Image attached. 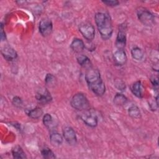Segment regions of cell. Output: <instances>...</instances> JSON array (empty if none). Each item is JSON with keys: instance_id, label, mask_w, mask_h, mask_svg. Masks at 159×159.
Returning <instances> with one entry per match:
<instances>
[{"instance_id": "d4e9b609", "label": "cell", "mask_w": 159, "mask_h": 159, "mask_svg": "<svg viewBox=\"0 0 159 159\" xmlns=\"http://www.w3.org/2000/svg\"><path fill=\"white\" fill-rule=\"evenodd\" d=\"M45 81L47 84H48L49 86H52L55 84L56 78L52 74L48 73V74H47V75L45 76Z\"/></svg>"}, {"instance_id": "4fadbf2b", "label": "cell", "mask_w": 159, "mask_h": 159, "mask_svg": "<svg viewBox=\"0 0 159 159\" xmlns=\"http://www.w3.org/2000/svg\"><path fill=\"white\" fill-rule=\"evenodd\" d=\"M70 47L73 52L76 53H80L84 48V43L81 39L76 38L71 42Z\"/></svg>"}, {"instance_id": "ac0fdd59", "label": "cell", "mask_w": 159, "mask_h": 159, "mask_svg": "<svg viewBox=\"0 0 159 159\" xmlns=\"http://www.w3.org/2000/svg\"><path fill=\"white\" fill-rule=\"evenodd\" d=\"M43 123L44 125L48 129H53L55 128L53 119L50 114H45L43 116Z\"/></svg>"}, {"instance_id": "5bb4252c", "label": "cell", "mask_w": 159, "mask_h": 159, "mask_svg": "<svg viewBox=\"0 0 159 159\" xmlns=\"http://www.w3.org/2000/svg\"><path fill=\"white\" fill-rule=\"evenodd\" d=\"M130 90L134 95L136 97L141 98L143 97L142 83L140 81H137L130 86Z\"/></svg>"}, {"instance_id": "83f0119b", "label": "cell", "mask_w": 159, "mask_h": 159, "mask_svg": "<svg viewBox=\"0 0 159 159\" xmlns=\"http://www.w3.org/2000/svg\"><path fill=\"white\" fill-rule=\"evenodd\" d=\"M150 81L154 86H158V78L157 76H152L150 78Z\"/></svg>"}, {"instance_id": "ffe728a7", "label": "cell", "mask_w": 159, "mask_h": 159, "mask_svg": "<svg viewBox=\"0 0 159 159\" xmlns=\"http://www.w3.org/2000/svg\"><path fill=\"white\" fill-rule=\"evenodd\" d=\"M128 114L130 117L133 119H139L141 117V112L138 107L135 105L131 106L128 109Z\"/></svg>"}, {"instance_id": "f1b7e54d", "label": "cell", "mask_w": 159, "mask_h": 159, "mask_svg": "<svg viewBox=\"0 0 159 159\" xmlns=\"http://www.w3.org/2000/svg\"><path fill=\"white\" fill-rule=\"evenodd\" d=\"M6 39V34L4 32V27H3V25L1 23V41L4 40Z\"/></svg>"}, {"instance_id": "7a4b0ae2", "label": "cell", "mask_w": 159, "mask_h": 159, "mask_svg": "<svg viewBox=\"0 0 159 159\" xmlns=\"http://www.w3.org/2000/svg\"><path fill=\"white\" fill-rule=\"evenodd\" d=\"M95 22L103 40H107L111 38L113 32L112 21L109 14L102 12H98L95 15Z\"/></svg>"}, {"instance_id": "603a6c76", "label": "cell", "mask_w": 159, "mask_h": 159, "mask_svg": "<svg viewBox=\"0 0 159 159\" xmlns=\"http://www.w3.org/2000/svg\"><path fill=\"white\" fill-rule=\"evenodd\" d=\"M41 155L44 158H55L56 157L54 153L48 147H45L42 149L41 150Z\"/></svg>"}, {"instance_id": "277c9868", "label": "cell", "mask_w": 159, "mask_h": 159, "mask_svg": "<svg viewBox=\"0 0 159 159\" xmlns=\"http://www.w3.org/2000/svg\"><path fill=\"white\" fill-rule=\"evenodd\" d=\"M137 15L141 23L147 26H150L154 23L153 15L147 9L139 7L137 11Z\"/></svg>"}, {"instance_id": "44dd1931", "label": "cell", "mask_w": 159, "mask_h": 159, "mask_svg": "<svg viewBox=\"0 0 159 159\" xmlns=\"http://www.w3.org/2000/svg\"><path fill=\"white\" fill-rule=\"evenodd\" d=\"M131 55L134 60L140 61L143 57V52L140 48L135 47L131 50Z\"/></svg>"}, {"instance_id": "e0dca14e", "label": "cell", "mask_w": 159, "mask_h": 159, "mask_svg": "<svg viewBox=\"0 0 159 159\" xmlns=\"http://www.w3.org/2000/svg\"><path fill=\"white\" fill-rule=\"evenodd\" d=\"M12 155L14 158H26L27 156L21 147L16 145L12 148Z\"/></svg>"}, {"instance_id": "7c38bea8", "label": "cell", "mask_w": 159, "mask_h": 159, "mask_svg": "<svg viewBox=\"0 0 159 159\" xmlns=\"http://www.w3.org/2000/svg\"><path fill=\"white\" fill-rule=\"evenodd\" d=\"M113 59L116 65L122 66L125 64L127 58L124 50L117 49V50H116L113 55Z\"/></svg>"}, {"instance_id": "2e32d148", "label": "cell", "mask_w": 159, "mask_h": 159, "mask_svg": "<svg viewBox=\"0 0 159 159\" xmlns=\"http://www.w3.org/2000/svg\"><path fill=\"white\" fill-rule=\"evenodd\" d=\"M76 60L78 64L82 67H84L88 69L91 68V62L90 61V59L87 56L80 54L78 56H77Z\"/></svg>"}, {"instance_id": "ba28073f", "label": "cell", "mask_w": 159, "mask_h": 159, "mask_svg": "<svg viewBox=\"0 0 159 159\" xmlns=\"http://www.w3.org/2000/svg\"><path fill=\"white\" fill-rule=\"evenodd\" d=\"M81 119L83 122L89 127H95L98 123V117L96 114L90 111H86L81 115Z\"/></svg>"}, {"instance_id": "9a60e30c", "label": "cell", "mask_w": 159, "mask_h": 159, "mask_svg": "<svg viewBox=\"0 0 159 159\" xmlns=\"http://www.w3.org/2000/svg\"><path fill=\"white\" fill-rule=\"evenodd\" d=\"M63 137L58 132H53L50 134V141L51 144L54 147H58L61 145L63 143Z\"/></svg>"}, {"instance_id": "cb8c5ba5", "label": "cell", "mask_w": 159, "mask_h": 159, "mask_svg": "<svg viewBox=\"0 0 159 159\" xmlns=\"http://www.w3.org/2000/svg\"><path fill=\"white\" fill-rule=\"evenodd\" d=\"M114 86L118 90L120 91H125L126 88V86L124 81L119 78H117L114 80Z\"/></svg>"}, {"instance_id": "52a82bcc", "label": "cell", "mask_w": 159, "mask_h": 159, "mask_svg": "<svg viewBox=\"0 0 159 159\" xmlns=\"http://www.w3.org/2000/svg\"><path fill=\"white\" fill-rule=\"evenodd\" d=\"M35 98L38 102L42 104H48L52 99L50 93L45 88H42L37 91L35 95Z\"/></svg>"}, {"instance_id": "6da1fadb", "label": "cell", "mask_w": 159, "mask_h": 159, "mask_svg": "<svg viewBox=\"0 0 159 159\" xmlns=\"http://www.w3.org/2000/svg\"><path fill=\"white\" fill-rule=\"evenodd\" d=\"M85 80L89 88L95 94L102 96L104 94L106 91L105 84L98 69L92 67L88 69L85 75Z\"/></svg>"}, {"instance_id": "3957f363", "label": "cell", "mask_w": 159, "mask_h": 159, "mask_svg": "<svg viewBox=\"0 0 159 159\" xmlns=\"http://www.w3.org/2000/svg\"><path fill=\"white\" fill-rule=\"evenodd\" d=\"M70 104L74 109L78 111H86L90 106L89 102L87 98L81 93L75 94L72 97Z\"/></svg>"}, {"instance_id": "9c48e42d", "label": "cell", "mask_w": 159, "mask_h": 159, "mask_svg": "<svg viewBox=\"0 0 159 159\" xmlns=\"http://www.w3.org/2000/svg\"><path fill=\"white\" fill-rule=\"evenodd\" d=\"M126 40L125 26L120 25L116 40V46L118 50H124L126 45Z\"/></svg>"}, {"instance_id": "30bf717a", "label": "cell", "mask_w": 159, "mask_h": 159, "mask_svg": "<svg viewBox=\"0 0 159 159\" xmlns=\"http://www.w3.org/2000/svg\"><path fill=\"white\" fill-rule=\"evenodd\" d=\"M63 135L66 142L70 145H75L77 142V137L74 129L66 126L63 129Z\"/></svg>"}, {"instance_id": "5b68a950", "label": "cell", "mask_w": 159, "mask_h": 159, "mask_svg": "<svg viewBox=\"0 0 159 159\" xmlns=\"http://www.w3.org/2000/svg\"><path fill=\"white\" fill-rule=\"evenodd\" d=\"M79 30L84 39L91 41L95 36V29L94 26L89 22H83L79 25Z\"/></svg>"}, {"instance_id": "8992f818", "label": "cell", "mask_w": 159, "mask_h": 159, "mask_svg": "<svg viewBox=\"0 0 159 159\" xmlns=\"http://www.w3.org/2000/svg\"><path fill=\"white\" fill-rule=\"evenodd\" d=\"M39 29L41 35L44 37L50 35L53 30L52 22L48 18L42 19L39 22Z\"/></svg>"}, {"instance_id": "484cf974", "label": "cell", "mask_w": 159, "mask_h": 159, "mask_svg": "<svg viewBox=\"0 0 159 159\" xmlns=\"http://www.w3.org/2000/svg\"><path fill=\"white\" fill-rule=\"evenodd\" d=\"M12 104L17 107H22L23 106V101L19 96H15L12 99Z\"/></svg>"}, {"instance_id": "7402d4cb", "label": "cell", "mask_w": 159, "mask_h": 159, "mask_svg": "<svg viewBox=\"0 0 159 159\" xmlns=\"http://www.w3.org/2000/svg\"><path fill=\"white\" fill-rule=\"evenodd\" d=\"M43 114V111L40 107H37L27 112V115L32 118V119H39L40 118Z\"/></svg>"}, {"instance_id": "4316f807", "label": "cell", "mask_w": 159, "mask_h": 159, "mask_svg": "<svg viewBox=\"0 0 159 159\" xmlns=\"http://www.w3.org/2000/svg\"><path fill=\"white\" fill-rule=\"evenodd\" d=\"M102 2L109 6H118L119 4V2L116 0H106V1H102Z\"/></svg>"}, {"instance_id": "8fae6325", "label": "cell", "mask_w": 159, "mask_h": 159, "mask_svg": "<svg viewBox=\"0 0 159 159\" xmlns=\"http://www.w3.org/2000/svg\"><path fill=\"white\" fill-rule=\"evenodd\" d=\"M1 52L3 57L8 61H12L17 57V53L16 50L9 45H6L1 47Z\"/></svg>"}, {"instance_id": "d6986e66", "label": "cell", "mask_w": 159, "mask_h": 159, "mask_svg": "<svg viewBox=\"0 0 159 159\" xmlns=\"http://www.w3.org/2000/svg\"><path fill=\"white\" fill-rule=\"evenodd\" d=\"M114 103L117 106H124L125 105L128 100L125 96L121 93H117L114 97Z\"/></svg>"}]
</instances>
